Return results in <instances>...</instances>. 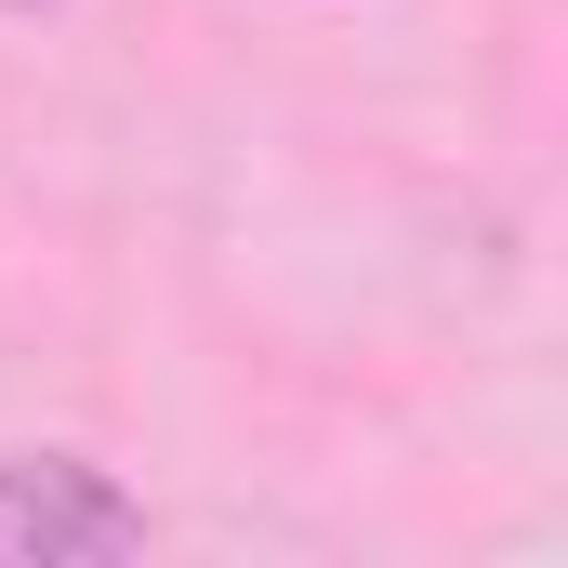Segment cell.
<instances>
[{"label":"cell","instance_id":"6da1fadb","mask_svg":"<svg viewBox=\"0 0 568 568\" xmlns=\"http://www.w3.org/2000/svg\"><path fill=\"white\" fill-rule=\"evenodd\" d=\"M145 556V503L106 476V463H0V568H120Z\"/></svg>","mask_w":568,"mask_h":568}]
</instances>
